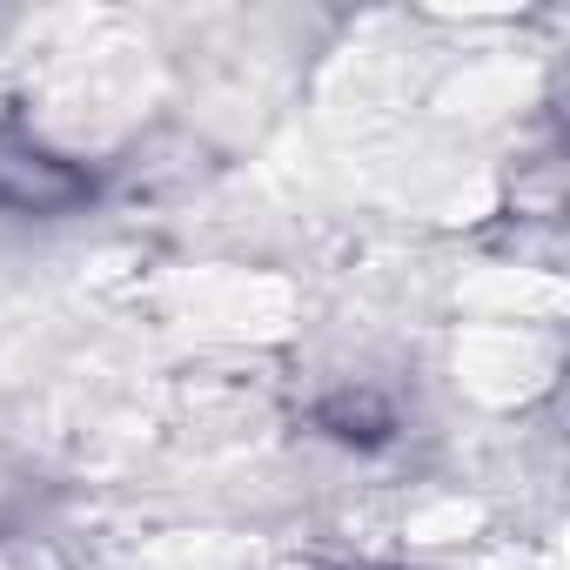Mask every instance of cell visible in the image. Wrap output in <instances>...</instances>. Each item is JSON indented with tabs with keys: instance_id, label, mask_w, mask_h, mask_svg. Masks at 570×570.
<instances>
[{
	"instance_id": "1",
	"label": "cell",
	"mask_w": 570,
	"mask_h": 570,
	"mask_svg": "<svg viewBox=\"0 0 570 570\" xmlns=\"http://www.w3.org/2000/svg\"><path fill=\"white\" fill-rule=\"evenodd\" d=\"M81 195H88V181H81L68 161L28 148V141H14V135H0V202H8V208H35V215H48V208L81 202Z\"/></svg>"
}]
</instances>
